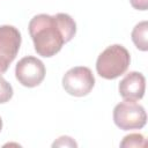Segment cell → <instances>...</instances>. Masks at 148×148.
I'll return each instance as SVG.
<instances>
[{"label":"cell","instance_id":"5bb4252c","mask_svg":"<svg viewBox=\"0 0 148 148\" xmlns=\"http://www.w3.org/2000/svg\"><path fill=\"white\" fill-rule=\"evenodd\" d=\"M1 128H2V119L0 117V132H1Z\"/></svg>","mask_w":148,"mask_h":148},{"label":"cell","instance_id":"8fae6325","mask_svg":"<svg viewBox=\"0 0 148 148\" xmlns=\"http://www.w3.org/2000/svg\"><path fill=\"white\" fill-rule=\"evenodd\" d=\"M64 146H66V147H77L76 142L71 136H60L52 145V147H64Z\"/></svg>","mask_w":148,"mask_h":148},{"label":"cell","instance_id":"4fadbf2b","mask_svg":"<svg viewBox=\"0 0 148 148\" xmlns=\"http://www.w3.org/2000/svg\"><path fill=\"white\" fill-rule=\"evenodd\" d=\"M8 67H9V65H8L7 62H5V61H2V60L0 59V74H2V73H5V72H7Z\"/></svg>","mask_w":148,"mask_h":148},{"label":"cell","instance_id":"5b68a950","mask_svg":"<svg viewBox=\"0 0 148 148\" xmlns=\"http://www.w3.org/2000/svg\"><path fill=\"white\" fill-rule=\"evenodd\" d=\"M45 73L46 69L43 61L32 56L22 58L15 67L16 80L28 88H34L40 84L45 77Z\"/></svg>","mask_w":148,"mask_h":148},{"label":"cell","instance_id":"52a82bcc","mask_svg":"<svg viewBox=\"0 0 148 148\" xmlns=\"http://www.w3.org/2000/svg\"><path fill=\"white\" fill-rule=\"evenodd\" d=\"M119 94L124 99L139 101L146 90V79L140 72H130L119 82Z\"/></svg>","mask_w":148,"mask_h":148},{"label":"cell","instance_id":"7a4b0ae2","mask_svg":"<svg viewBox=\"0 0 148 148\" xmlns=\"http://www.w3.org/2000/svg\"><path fill=\"white\" fill-rule=\"evenodd\" d=\"M131 62V56L123 45L113 44L108 46L96 60L97 74L106 80H114L123 75Z\"/></svg>","mask_w":148,"mask_h":148},{"label":"cell","instance_id":"ba28073f","mask_svg":"<svg viewBox=\"0 0 148 148\" xmlns=\"http://www.w3.org/2000/svg\"><path fill=\"white\" fill-rule=\"evenodd\" d=\"M147 31H148V22L142 21L133 28L132 34H131V37H132V40H133L134 45L141 51H147L148 50Z\"/></svg>","mask_w":148,"mask_h":148},{"label":"cell","instance_id":"7c38bea8","mask_svg":"<svg viewBox=\"0 0 148 148\" xmlns=\"http://www.w3.org/2000/svg\"><path fill=\"white\" fill-rule=\"evenodd\" d=\"M130 2L138 10H147L148 8V0H130Z\"/></svg>","mask_w":148,"mask_h":148},{"label":"cell","instance_id":"8992f818","mask_svg":"<svg viewBox=\"0 0 148 148\" xmlns=\"http://www.w3.org/2000/svg\"><path fill=\"white\" fill-rule=\"evenodd\" d=\"M21 46V34L13 25L0 27V59L8 65L16 58Z\"/></svg>","mask_w":148,"mask_h":148},{"label":"cell","instance_id":"277c9868","mask_svg":"<svg viewBox=\"0 0 148 148\" xmlns=\"http://www.w3.org/2000/svg\"><path fill=\"white\" fill-rule=\"evenodd\" d=\"M95 86V76L90 68L76 66L68 69L62 76V87L65 91L75 97L88 95Z\"/></svg>","mask_w":148,"mask_h":148},{"label":"cell","instance_id":"3957f363","mask_svg":"<svg viewBox=\"0 0 148 148\" xmlns=\"http://www.w3.org/2000/svg\"><path fill=\"white\" fill-rule=\"evenodd\" d=\"M113 121L123 131L140 130L146 125L147 114L145 108L136 101L125 99L114 106Z\"/></svg>","mask_w":148,"mask_h":148},{"label":"cell","instance_id":"30bf717a","mask_svg":"<svg viewBox=\"0 0 148 148\" xmlns=\"http://www.w3.org/2000/svg\"><path fill=\"white\" fill-rule=\"evenodd\" d=\"M13 97V87L0 74V104L7 103Z\"/></svg>","mask_w":148,"mask_h":148},{"label":"cell","instance_id":"9c48e42d","mask_svg":"<svg viewBox=\"0 0 148 148\" xmlns=\"http://www.w3.org/2000/svg\"><path fill=\"white\" fill-rule=\"evenodd\" d=\"M147 146V141L145 139V136L142 134L139 133H132L128 134L126 136H124L123 141L120 142V147L125 148V147H146Z\"/></svg>","mask_w":148,"mask_h":148},{"label":"cell","instance_id":"6da1fadb","mask_svg":"<svg viewBox=\"0 0 148 148\" xmlns=\"http://www.w3.org/2000/svg\"><path fill=\"white\" fill-rule=\"evenodd\" d=\"M28 28L35 51L45 58L56 56L76 32L75 21L65 13L56 15L38 14L30 20Z\"/></svg>","mask_w":148,"mask_h":148}]
</instances>
